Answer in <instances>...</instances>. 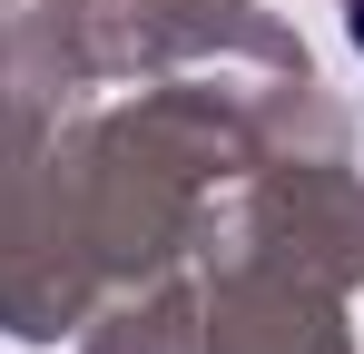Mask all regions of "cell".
Wrapping results in <instances>:
<instances>
[{
    "label": "cell",
    "instance_id": "cell-1",
    "mask_svg": "<svg viewBox=\"0 0 364 354\" xmlns=\"http://www.w3.org/2000/svg\"><path fill=\"white\" fill-rule=\"evenodd\" d=\"M345 40H355V50H364V0H345Z\"/></svg>",
    "mask_w": 364,
    "mask_h": 354
}]
</instances>
